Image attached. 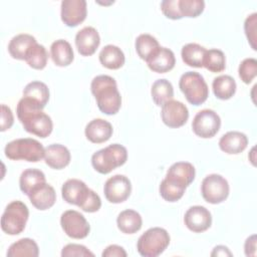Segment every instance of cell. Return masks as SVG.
I'll return each mask as SVG.
<instances>
[{
  "mask_svg": "<svg viewBox=\"0 0 257 257\" xmlns=\"http://www.w3.org/2000/svg\"><path fill=\"white\" fill-rule=\"evenodd\" d=\"M228 181L218 174L206 176L201 184V193L203 199L210 204H220L229 196Z\"/></svg>",
  "mask_w": 257,
  "mask_h": 257,
  "instance_id": "cell-9",
  "label": "cell"
},
{
  "mask_svg": "<svg viewBox=\"0 0 257 257\" xmlns=\"http://www.w3.org/2000/svg\"><path fill=\"white\" fill-rule=\"evenodd\" d=\"M211 256H232V253L226 246L218 245L213 249Z\"/></svg>",
  "mask_w": 257,
  "mask_h": 257,
  "instance_id": "cell-45",
  "label": "cell"
},
{
  "mask_svg": "<svg viewBox=\"0 0 257 257\" xmlns=\"http://www.w3.org/2000/svg\"><path fill=\"white\" fill-rule=\"evenodd\" d=\"M151 94L154 102L157 105L162 106L167 101L173 99V96H174L173 84L165 78L157 79L152 85Z\"/></svg>",
  "mask_w": 257,
  "mask_h": 257,
  "instance_id": "cell-32",
  "label": "cell"
},
{
  "mask_svg": "<svg viewBox=\"0 0 257 257\" xmlns=\"http://www.w3.org/2000/svg\"><path fill=\"white\" fill-rule=\"evenodd\" d=\"M46 183L45 175L38 169H26L24 170L19 178L20 190L25 194L29 195L35 188Z\"/></svg>",
  "mask_w": 257,
  "mask_h": 257,
  "instance_id": "cell-27",
  "label": "cell"
},
{
  "mask_svg": "<svg viewBox=\"0 0 257 257\" xmlns=\"http://www.w3.org/2000/svg\"><path fill=\"white\" fill-rule=\"evenodd\" d=\"M178 7L182 18H195L203 13L205 2L203 0H178Z\"/></svg>",
  "mask_w": 257,
  "mask_h": 257,
  "instance_id": "cell-37",
  "label": "cell"
},
{
  "mask_svg": "<svg viewBox=\"0 0 257 257\" xmlns=\"http://www.w3.org/2000/svg\"><path fill=\"white\" fill-rule=\"evenodd\" d=\"M103 193L109 203H122L132 193L131 181L123 175H114L106 180L103 186Z\"/></svg>",
  "mask_w": 257,
  "mask_h": 257,
  "instance_id": "cell-12",
  "label": "cell"
},
{
  "mask_svg": "<svg viewBox=\"0 0 257 257\" xmlns=\"http://www.w3.org/2000/svg\"><path fill=\"white\" fill-rule=\"evenodd\" d=\"M244 251L246 256H256V235H251L246 239Z\"/></svg>",
  "mask_w": 257,
  "mask_h": 257,
  "instance_id": "cell-44",
  "label": "cell"
},
{
  "mask_svg": "<svg viewBox=\"0 0 257 257\" xmlns=\"http://www.w3.org/2000/svg\"><path fill=\"white\" fill-rule=\"evenodd\" d=\"M179 87L186 99L193 105L204 103L209 96V88L199 72L187 71L180 77Z\"/></svg>",
  "mask_w": 257,
  "mask_h": 257,
  "instance_id": "cell-7",
  "label": "cell"
},
{
  "mask_svg": "<svg viewBox=\"0 0 257 257\" xmlns=\"http://www.w3.org/2000/svg\"><path fill=\"white\" fill-rule=\"evenodd\" d=\"M62 199L71 205H76L87 213L97 212L101 207L99 196L78 179L67 180L61 188Z\"/></svg>",
  "mask_w": 257,
  "mask_h": 257,
  "instance_id": "cell-3",
  "label": "cell"
},
{
  "mask_svg": "<svg viewBox=\"0 0 257 257\" xmlns=\"http://www.w3.org/2000/svg\"><path fill=\"white\" fill-rule=\"evenodd\" d=\"M113 128L110 122L102 118H94L90 120L84 130L86 139L93 144H101L110 139Z\"/></svg>",
  "mask_w": 257,
  "mask_h": 257,
  "instance_id": "cell-19",
  "label": "cell"
},
{
  "mask_svg": "<svg viewBox=\"0 0 257 257\" xmlns=\"http://www.w3.org/2000/svg\"><path fill=\"white\" fill-rule=\"evenodd\" d=\"M256 23H257V13H252L249 15L244 23V30L247 36L248 42L251 47L256 50Z\"/></svg>",
  "mask_w": 257,
  "mask_h": 257,
  "instance_id": "cell-40",
  "label": "cell"
},
{
  "mask_svg": "<svg viewBox=\"0 0 257 257\" xmlns=\"http://www.w3.org/2000/svg\"><path fill=\"white\" fill-rule=\"evenodd\" d=\"M50 56L57 66H68L74 59L73 49L70 43L64 39L55 40L50 46Z\"/></svg>",
  "mask_w": 257,
  "mask_h": 257,
  "instance_id": "cell-23",
  "label": "cell"
},
{
  "mask_svg": "<svg viewBox=\"0 0 257 257\" xmlns=\"http://www.w3.org/2000/svg\"><path fill=\"white\" fill-rule=\"evenodd\" d=\"M207 49L197 43H188L182 47L181 56L185 64L192 67H203V60Z\"/></svg>",
  "mask_w": 257,
  "mask_h": 257,
  "instance_id": "cell-31",
  "label": "cell"
},
{
  "mask_svg": "<svg viewBox=\"0 0 257 257\" xmlns=\"http://www.w3.org/2000/svg\"><path fill=\"white\" fill-rule=\"evenodd\" d=\"M23 96L37 102L42 108H44L49 100V89L44 82L34 80L24 87Z\"/></svg>",
  "mask_w": 257,
  "mask_h": 257,
  "instance_id": "cell-30",
  "label": "cell"
},
{
  "mask_svg": "<svg viewBox=\"0 0 257 257\" xmlns=\"http://www.w3.org/2000/svg\"><path fill=\"white\" fill-rule=\"evenodd\" d=\"M28 198L31 204L38 210L44 211L51 208L56 201V193L52 186L44 183L35 188L29 195Z\"/></svg>",
  "mask_w": 257,
  "mask_h": 257,
  "instance_id": "cell-22",
  "label": "cell"
},
{
  "mask_svg": "<svg viewBox=\"0 0 257 257\" xmlns=\"http://www.w3.org/2000/svg\"><path fill=\"white\" fill-rule=\"evenodd\" d=\"M238 73L244 83H251L257 74V60L252 57L245 58L239 65Z\"/></svg>",
  "mask_w": 257,
  "mask_h": 257,
  "instance_id": "cell-38",
  "label": "cell"
},
{
  "mask_svg": "<svg viewBox=\"0 0 257 257\" xmlns=\"http://www.w3.org/2000/svg\"><path fill=\"white\" fill-rule=\"evenodd\" d=\"M14 122V116L12 110L9 106L5 104H1V132H5L9 130Z\"/></svg>",
  "mask_w": 257,
  "mask_h": 257,
  "instance_id": "cell-42",
  "label": "cell"
},
{
  "mask_svg": "<svg viewBox=\"0 0 257 257\" xmlns=\"http://www.w3.org/2000/svg\"><path fill=\"white\" fill-rule=\"evenodd\" d=\"M38 255V245L30 238H22L14 242L7 251V257H37Z\"/></svg>",
  "mask_w": 257,
  "mask_h": 257,
  "instance_id": "cell-29",
  "label": "cell"
},
{
  "mask_svg": "<svg viewBox=\"0 0 257 257\" xmlns=\"http://www.w3.org/2000/svg\"><path fill=\"white\" fill-rule=\"evenodd\" d=\"M28 217L27 206L21 201H12L2 214L1 229L8 235H18L25 229Z\"/></svg>",
  "mask_w": 257,
  "mask_h": 257,
  "instance_id": "cell-8",
  "label": "cell"
},
{
  "mask_svg": "<svg viewBox=\"0 0 257 257\" xmlns=\"http://www.w3.org/2000/svg\"><path fill=\"white\" fill-rule=\"evenodd\" d=\"M87 14L85 0H63L61 2V20L68 27L82 23Z\"/></svg>",
  "mask_w": 257,
  "mask_h": 257,
  "instance_id": "cell-14",
  "label": "cell"
},
{
  "mask_svg": "<svg viewBox=\"0 0 257 257\" xmlns=\"http://www.w3.org/2000/svg\"><path fill=\"white\" fill-rule=\"evenodd\" d=\"M126 255L125 250L121 246L115 244L107 246L101 254L102 257H125Z\"/></svg>",
  "mask_w": 257,
  "mask_h": 257,
  "instance_id": "cell-43",
  "label": "cell"
},
{
  "mask_svg": "<svg viewBox=\"0 0 257 257\" xmlns=\"http://www.w3.org/2000/svg\"><path fill=\"white\" fill-rule=\"evenodd\" d=\"M195 167L188 162H177L167 171L166 179L179 186L187 188L195 179Z\"/></svg>",
  "mask_w": 257,
  "mask_h": 257,
  "instance_id": "cell-17",
  "label": "cell"
},
{
  "mask_svg": "<svg viewBox=\"0 0 257 257\" xmlns=\"http://www.w3.org/2000/svg\"><path fill=\"white\" fill-rule=\"evenodd\" d=\"M4 153L8 159L13 161L23 160L36 163L44 158L45 149L38 141L24 138L8 143L4 149Z\"/></svg>",
  "mask_w": 257,
  "mask_h": 257,
  "instance_id": "cell-5",
  "label": "cell"
},
{
  "mask_svg": "<svg viewBox=\"0 0 257 257\" xmlns=\"http://www.w3.org/2000/svg\"><path fill=\"white\" fill-rule=\"evenodd\" d=\"M203 66L211 72L223 71L226 67V57L224 52L216 48L207 50L204 56Z\"/></svg>",
  "mask_w": 257,
  "mask_h": 257,
  "instance_id": "cell-35",
  "label": "cell"
},
{
  "mask_svg": "<svg viewBox=\"0 0 257 257\" xmlns=\"http://www.w3.org/2000/svg\"><path fill=\"white\" fill-rule=\"evenodd\" d=\"M98 58L101 65L108 69H118L124 64L125 61L122 50L112 44L105 45L100 50Z\"/></svg>",
  "mask_w": 257,
  "mask_h": 257,
  "instance_id": "cell-26",
  "label": "cell"
},
{
  "mask_svg": "<svg viewBox=\"0 0 257 257\" xmlns=\"http://www.w3.org/2000/svg\"><path fill=\"white\" fill-rule=\"evenodd\" d=\"M135 47L140 58L147 61V59L160 47V44L154 36L145 33L137 37Z\"/></svg>",
  "mask_w": 257,
  "mask_h": 257,
  "instance_id": "cell-33",
  "label": "cell"
},
{
  "mask_svg": "<svg viewBox=\"0 0 257 257\" xmlns=\"http://www.w3.org/2000/svg\"><path fill=\"white\" fill-rule=\"evenodd\" d=\"M248 145V138L238 131L226 133L219 140V148L228 155H238L242 153Z\"/></svg>",
  "mask_w": 257,
  "mask_h": 257,
  "instance_id": "cell-21",
  "label": "cell"
},
{
  "mask_svg": "<svg viewBox=\"0 0 257 257\" xmlns=\"http://www.w3.org/2000/svg\"><path fill=\"white\" fill-rule=\"evenodd\" d=\"M47 60L48 53L46 48L37 42L29 48L25 56V61L27 64L34 69H43L47 64Z\"/></svg>",
  "mask_w": 257,
  "mask_h": 257,
  "instance_id": "cell-34",
  "label": "cell"
},
{
  "mask_svg": "<svg viewBox=\"0 0 257 257\" xmlns=\"http://www.w3.org/2000/svg\"><path fill=\"white\" fill-rule=\"evenodd\" d=\"M146 62L151 70L158 73H165L174 68L176 57L171 49L160 46Z\"/></svg>",
  "mask_w": 257,
  "mask_h": 257,
  "instance_id": "cell-18",
  "label": "cell"
},
{
  "mask_svg": "<svg viewBox=\"0 0 257 257\" xmlns=\"http://www.w3.org/2000/svg\"><path fill=\"white\" fill-rule=\"evenodd\" d=\"M70 152L69 150L60 144H52L45 148L44 161L45 164L54 169L61 170L64 169L70 163Z\"/></svg>",
  "mask_w": 257,
  "mask_h": 257,
  "instance_id": "cell-20",
  "label": "cell"
},
{
  "mask_svg": "<svg viewBox=\"0 0 257 257\" xmlns=\"http://www.w3.org/2000/svg\"><path fill=\"white\" fill-rule=\"evenodd\" d=\"M116 225L120 232L124 234H135L141 230L143 219L140 213L135 210H123L116 218Z\"/></svg>",
  "mask_w": 257,
  "mask_h": 257,
  "instance_id": "cell-25",
  "label": "cell"
},
{
  "mask_svg": "<svg viewBox=\"0 0 257 257\" xmlns=\"http://www.w3.org/2000/svg\"><path fill=\"white\" fill-rule=\"evenodd\" d=\"M62 257H93L94 254L89 251L85 246L80 244H67L62 248Z\"/></svg>",
  "mask_w": 257,
  "mask_h": 257,
  "instance_id": "cell-39",
  "label": "cell"
},
{
  "mask_svg": "<svg viewBox=\"0 0 257 257\" xmlns=\"http://www.w3.org/2000/svg\"><path fill=\"white\" fill-rule=\"evenodd\" d=\"M100 37L94 27L86 26L80 29L75 35V46L82 56L92 55L98 48Z\"/></svg>",
  "mask_w": 257,
  "mask_h": 257,
  "instance_id": "cell-16",
  "label": "cell"
},
{
  "mask_svg": "<svg viewBox=\"0 0 257 257\" xmlns=\"http://www.w3.org/2000/svg\"><path fill=\"white\" fill-rule=\"evenodd\" d=\"M221 118L219 114L209 108L202 109L196 113L192 121L194 134L203 139L213 138L220 130Z\"/></svg>",
  "mask_w": 257,
  "mask_h": 257,
  "instance_id": "cell-10",
  "label": "cell"
},
{
  "mask_svg": "<svg viewBox=\"0 0 257 257\" xmlns=\"http://www.w3.org/2000/svg\"><path fill=\"white\" fill-rule=\"evenodd\" d=\"M37 41L34 36L21 33L15 35L8 44V52L12 58L18 60H25V56L29 50V48L35 44Z\"/></svg>",
  "mask_w": 257,
  "mask_h": 257,
  "instance_id": "cell-24",
  "label": "cell"
},
{
  "mask_svg": "<svg viewBox=\"0 0 257 257\" xmlns=\"http://www.w3.org/2000/svg\"><path fill=\"white\" fill-rule=\"evenodd\" d=\"M126 160V149L119 144H112L95 152L91 157V165L96 172L106 175L115 168L124 165Z\"/></svg>",
  "mask_w": 257,
  "mask_h": 257,
  "instance_id": "cell-4",
  "label": "cell"
},
{
  "mask_svg": "<svg viewBox=\"0 0 257 257\" xmlns=\"http://www.w3.org/2000/svg\"><path fill=\"white\" fill-rule=\"evenodd\" d=\"M42 107L35 101L22 97L17 104V117L23 125V128L39 138H47L52 130L53 123L51 117L42 111Z\"/></svg>",
  "mask_w": 257,
  "mask_h": 257,
  "instance_id": "cell-1",
  "label": "cell"
},
{
  "mask_svg": "<svg viewBox=\"0 0 257 257\" xmlns=\"http://www.w3.org/2000/svg\"><path fill=\"white\" fill-rule=\"evenodd\" d=\"M161 10L164 15L173 20L181 19L182 16L178 7V0H164L161 2Z\"/></svg>",
  "mask_w": 257,
  "mask_h": 257,
  "instance_id": "cell-41",
  "label": "cell"
},
{
  "mask_svg": "<svg viewBox=\"0 0 257 257\" xmlns=\"http://www.w3.org/2000/svg\"><path fill=\"white\" fill-rule=\"evenodd\" d=\"M168 231L161 227L148 229L138 240L137 249L144 257H157L161 255L170 244Z\"/></svg>",
  "mask_w": 257,
  "mask_h": 257,
  "instance_id": "cell-6",
  "label": "cell"
},
{
  "mask_svg": "<svg viewBox=\"0 0 257 257\" xmlns=\"http://www.w3.org/2000/svg\"><path fill=\"white\" fill-rule=\"evenodd\" d=\"M161 118L169 127H181L189 118L188 107L179 100L171 99L162 105Z\"/></svg>",
  "mask_w": 257,
  "mask_h": 257,
  "instance_id": "cell-13",
  "label": "cell"
},
{
  "mask_svg": "<svg viewBox=\"0 0 257 257\" xmlns=\"http://www.w3.org/2000/svg\"><path fill=\"white\" fill-rule=\"evenodd\" d=\"M184 223L190 231L201 233L211 227L212 215L210 211L203 206H193L185 213Z\"/></svg>",
  "mask_w": 257,
  "mask_h": 257,
  "instance_id": "cell-15",
  "label": "cell"
},
{
  "mask_svg": "<svg viewBox=\"0 0 257 257\" xmlns=\"http://www.w3.org/2000/svg\"><path fill=\"white\" fill-rule=\"evenodd\" d=\"M236 81L235 79L227 74H222L213 79L212 88L215 96L222 100L231 98L236 92Z\"/></svg>",
  "mask_w": 257,
  "mask_h": 257,
  "instance_id": "cell-28",
  "label": "cell"
},
{
  "mask_svg": "<svg viewBox=\"0 0 257 257\" xmlns=\"http://www.w3.org/2000/svg\"><path fill=\"white\" fill-rule=\"evenodd\" d=\"M159 191L164 200L168 202H177L184 196L186 188L174 184L165 178L160 184Z\"/></svg>",
  "mask_w": 257,
  "mask_h": 257,
  "instance_id": "cell-36",
  "label": "cell"
},
{
  "mask_svg": "<svg viewBox=\"0 0 257 257\" xmlns=\"http://www.w3.org/2000/svg\"><path fill=\"white\" fill-rule=\"evenodd\" d=\"M60 225L64 233L73 239H83L90 231V226L85 217L75 210L63 212L60 217Z\"/></svg>",
  "mask_w": 257,
  "mask_h": 257,
  "instance_id": "cell-11",
  "label": "cell"
},
{
  "mask_svg": "<svg viewBox=\"0 0 257 257\" xmlns=\"http://www.w3.org/2000/svg\"><path fill=\"white\" fill-rule=\"evenodd\" d=\"M90 90L102 113L111 115L118 112L121 106V96L113 77L105 74L95 76L91 80Z\"/></svg>",
  "mask_w": 257,
  "mask_h": 257,
  "instance_id": "cell-2",
  "label": "cell"
}]
</instances>
